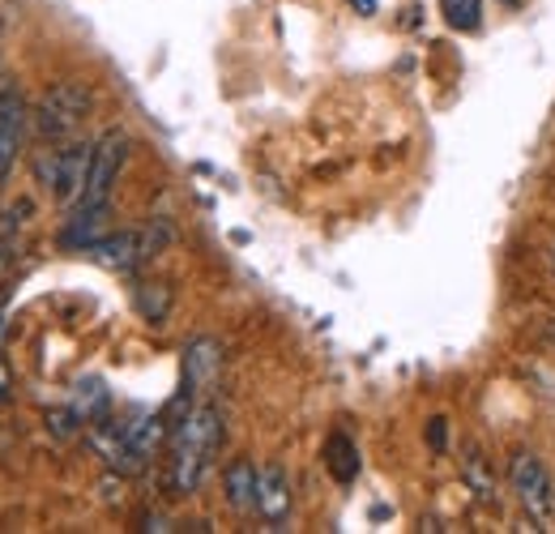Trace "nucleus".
I'll list each match as a JSON object with an SVG mask.
<instances>
[{
  "label": "nucleus",
  "instance_id": "nucleus-1",
  "mask_svg": "<svg viewBox=\"0 0 555 534\" xmlns=\"http://www.w3.org/2000/svg\"><path fill=\"white\" fill-rule=\"evenodd\" d=\"M218 445H222V410L202 402L180 419V428L167 441V487H171V496H193L202 487Z\"/></svg>",
  "mask_w": 555,
  "mask_h": 534
},
{
  "label": "nucleus",
  "instance_id": "nucleus-2",
  "mask_svg": "<svg viewBox=\"0 0 555 534\" xmlns=\"http://www.w3.org/2000/svg\"><path fill=\"white\" fill-rule=\"evenodd\" d=\"M90 158H94V141L69 137V141H48L35 154V185L52 201H61L65 209L77 205L86 176H90Z\"/></svg>",
  "mask_w": 555,
  "mask_h": 534
},
{
  "label": "nucleus",
  "instance_id": "nucleus-3",
  "mask_svg": "<svg viewBox=\"0 0 555 534\" xmlns=\"http://www.w3.org/2000/svg\"><path fill=\"white\" fill-rule=\"evenodd\" d=\"M90 107H94V90L86 86V81H56L43 99H39V107H35V116H30V125H35V137L39 141H69V137L81 134V120L90 116Z\"/></svg>",
  "mask_w": 555,
  "mask_h": 534
},
{
  "label": "nucleus",
  "instance_id": "nucleus-4",
  "mask_svg": "<svg viewBox=\"0 0 555 534\" xmlns=\"http://www.w3.org/2000/svg\"><path fill=\"white\" fill-rule=\"evenodd\" d=\"M129 150H133V141H129L125 129H107L94 141L90 176H86V189H81L77 205H112V189H116V180H120V171L129 163Z\"/></svg>",
  "mask_w": 555,
  "mask_h": 534
},
{
  "label": "nucleus",
  "instance_id": "nucleus-5",
  "mask_svg": "<svg viewBox=\"0 0 555 534\" xmlns=\"http://www.w3.org/2000/svg\"><path fill=\"white\" fill-rule=\"evenodd\" d=\"M508 479H513V492L521 500V509L547 531V522H555V479L552 470L543 467L539 454H517L513 467H508Z\"/></svg>",
  "mask_w": 555,
  "mask_h": 534
},
{
  "label": "nucleus",
  "instance_id": "nucleus-6",
  "mask_svg": "<svg viewBox=\"0 0 555 534\" xmlns=\"http://www.w3.org/2000/svg\"><path fill=\"white\" fill-rule=\"evenodd\" d=\"M26 125H30V112H26L22 90L17 86H0V185L13 176V167L22 158Z\"/></svg>",
  "mask_w": 555,
  "mask_h": 534
},
{
  "label": "nucleus",
  "instance_id": "nucleus-7",
  "mask_svg": "<svg viewBox=\"0 0 555 534\" xmlns=\"http://www.w3.org/2000/svg\"><path fill=\"white\" fill-rule=\"evenodd\" d=\"M222 372V342L218 338H193L184 346V394H209Z\"/></svg>",
  "mask_w": 555,
  "mask_h": 534
},
{
  "label": "nucleus",
  "instance_id": "nucleus-8",
  "mask_svg": "<svg viewBox=\"0 0 555 534\" xmlns=\"http://www.w3.org/2000/svg\"><path fill=\"white\" fill-rule=\"evenodd\" d=\"M257 513L274 531L291 518V474H286L282 462H266L261 474H257Z\"/></svg>",
  "mask_w": 555,
  "mask_h": 534
},
{
  "label": "nucleus",
  "instance_id": "nucleus-9",
  "mask_svg": "<svg viewBox=\"0 0 555 534\" xmlns=\"http://www.w3.org/2000/svg\"><path fill=\"white\" fill-rule=\"evenodd\" d=\"M90 262L112 274H133L138 266H145V249H141V231H107L94 249Z\"/></svg>",
  "mask_w": 555,
  "mask_h": 534
},
{
  "label": "nucleus",
  "instance_id": "nucleus-10",
  "mask_svg": "<svg viewBox=\"0 0 555 534\" xmlns=\"http://www.w3.org/2000/svg\"><path fill=\"white\" fill-rule=\"evenodd\" d=\"M107 218H112V205H73L65 231H61V244L77 249V253H90L107 236Z\"/></svg>",
  "mask_w": 555,
  "mask_h": 534
},
{
  "label": "nucleus",
  "instance_id": "nucleus-11",
  "mask_svg": "<svg viewBox=\"0 0 555 534\" xmlns=\"http://www.w3.org/2000/svg\"><path fill=\"white\" fill-rule=\"evenodd\" d=\"M257 474L261 467H253V458H235L231 467L222 470V496L235 513H257Z\"/></svg>",
  "mask_w": 555,
  "mask_h": 534
},
{
  "label": "nucleus",
  "instance_id": "nucleus-12",
  "mask_svg": "<svg viewBox=\"0 0 555 534\" xmlns=\"http://www.w3.org/2000/svg\"><path fill=\"white\" fill-rule=\"evenodd\" d=\"M325 470L338 483H354V474H359V449H354V441H350L347 432H334L325 441Z\"/></svg>",
  "mask_w": 555,
  "mask_h": 534
},
{
  "label": "nucleus",
  "instance_id": "nucleus-13",
  "mask_svg": "<svg viewBox=\"0 0 555 534\" xmlns=\"http://www.w3.org/2000/svg\"><path fill=\"white\" fill-rule=\"evenodd\" d=\"M133 304H138V313L150 326H163L167 313H171V287L167 282H141L133 291Z\"/></svg>",
  "mask_w": 555,
  "mask_h": 534
},
{
  "label": "nucleus",
  "instance_id": "nucleus-14",
  "mask_svg": "<svg viewBox=\"0 0 555 534\" xmlns=\"http://www.w3.org/2000/svg\"><path fill=\"white\" fill-rule=\"evenodd\" d=\"M73 410L81 415V423H94V419H103V410H107V390H103V381H99V377H86V381H77Z\"/></svg>",
  "mask_w": 555,
  "mask_h": 534
},
{
  "label": "nucleus",
  "instance_id": "nucleus-15",
  "mask_svg": "<svg viewBox=\"0 0 555 534\" xmlns=\"http://www.w3.org/2000/svg\"><path fill=\"white\" fill-rule=\"evenodd\" d=\"M466 467V483H470V492L483 500V505H500V496H495V479H491V470H487V462L479 458V449H470V458L462 462Z\"/></svg>",
  "mask_w": 555,
  "mask_h": 534
},
{
  "label": "nucleus",
  "instance_id": "nucleus-16",
  "mask_svg": "<svg viewBox=\"0 0 555 534\" xmlns=\"http://www.w3.org/2000/svg\"><path fill=\"white\" fill-rule=\"evenodd\" d=\"M440 13L453 30H479L483 22V0H440Z\"/></svg>",
  "mask_w": 555,
  "mask_h": 534
},
{
  "label": "nucleus",
  "instance_id": "nucleus-17",
  "mask_svg": "<svg viewBox=\"0 0 555 534\" xmlns=\"http://www.w3.org/2000/svg\"><path fill=\"white\" fill-rule=\"evenodd\" d=\"M427 445H431L436 454H444V445H449V419L436 415V419L427 423Z\"/></svg>",
  "mask_w": 555,
  "mask_h": 534
},
{
  "label": "nucleus",
  "instance_id": "nucleus-18",
  "mask_svg": "<svg viewBox=\"0 0 555 534\" xmlns=\"http://www.w3.org/2000/svg\"><path fill=\"white\" fill-rule=\"evenodd\" d=\"M141 531L167 534V531H176V522H171V518H163V513H145V518H141Z\"/></svg>",
  "mask_w": 555,
  "mask_h": 534
},
{
  "label": "nucleus",
  "instance_id": "nucleus-19",
  "mask_svg": "<svg viewBox=\"0 0 555 534\" xmlns=\"http://www.w3.org/2000/svg\"><path fill=\"white\" fill-rule=\"evenodd\" d=\"M13 398V372H9V364H0V406Z\"/></svg>",
  "mask_w": 555,
  "mask_h": 534
},
{
  "label": "nucleus",
  "instance_id": "nucleus-20",
  "mask_svg": "<svg viewBox=\"0 0 555 534\" xmlns=\"http://www.w3.org/2000/svg\"><path fill=\"white\" fill-rule=\"evenodd\" d=\"M350 4H354L363 17H372V13H376V0H350Z\"/></svg>",
  "mask_w": 555,
  "mask_h": 534
},
{
  "label": "nucleus",
  "instance_id": "nucleus-21",
  "mask_svg": "<svg viewBox=\"0 0 555 534\" xmlns=\"http://www.w3.org/2000/svg\"><path fill=\"white\" fill-rule=\"evenodd\" d=\"M9 253H13V249H9V240H0V269H4V262H9Z\"/></svg>",
  "mask_w": 555,
  "mask_h": 534
},
{
  "label": "nucleus",
  "instance_id": "nucleus-22",
  "mask_svg": "<svg viewBox=\"0 0 555 534\" xmlns=\"http://www.w3.org/2000/svg\"><path fill=\"white\" fill-rule=\"evenodd\" d=\"M547 262H552V269H555V240H552V249H547Z\"/></svg>",
  "mask_w": 555,
  "mask_h": 534
},
{
  "label": "nucleus",
  "instance_id": "nucleus-23",
  "mask_svg": "<svg viewBox=\"0 0 555 534\" xmlns=\"http://www.w3.org/2000/svg\"><path fill=\"white\" fill-rule=\"evenodd\" d=\"M0 338H4V304H0Z\"/></svg>",
  "mask_w": 555,
  "mask_h": 534
},
{
  "label": "nucleus",
  "instance_id": "nucleus-24",
  "mask_svg": "<svg viewBox=\"0 0 555 534\" xmlns=\"http://www.w3.org/2000/svg\"><path fill=\"white\" fill-rule=\"evenodd\" d=\"M504 4H517V0H504Z\"/></svg>",
  "mask_w": 555,
  "mask_h": 534
},
{
  "label": "nucleus",
  "instance_id": "nucleus-25",
  "mask_svg": "<svg viewBox=\"0 0 555 534\" xmlns=\"http://www.w3.org/2000/svg\"><path fill=\"white\" fill-rule=\"evenodd\" d=\"M552 334H555V321H552Z\"/></svg>",
  "mask_w": 555,
  "mask_h": 534
}]
</instances>
